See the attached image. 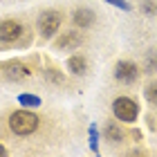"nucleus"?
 <instances>
[{
    "label": "nucleus",
    "instance_id": "2",
    "mask_svg": "<svg viewBox=\"0 0 157 157\" xmlns=\"http://www.w3.org/2000/svg\"><path fill=\"white\" fill-rule=\"evenodd\" d=\"M112 110H115V117L121 121H135L139 115V105L128 97H119L115 103H112Z\"/></svg>",
    "mask_w": 157,
    "mask_h": 157
},
{
    "label": "nucleus",
    "instance_id": "5",
    "mask_svg": "<svg viewBox=\"0 0 157 157\" xmlns=\"http://www.w3.org/2000/svg\"><path fill=\"white\" fill-rule=\"evenodd\" d=\"M2 72H5V76L9 78V81H23V78L29 74V70H27L20 61H7L2 65Z\"/></svg>",
    "mask_w": 157,
    "mask_h": 157
},
{
    "label": "nucleus",
    "instance_id": "7",
    "mask_svg": "<svg viewBox=\"0 0 157 157\" xmlns=\"http://www.w3.org/2000/svg\"><path fill=\"white\" fill-rule=\"evenodd\" d=\"M81 36H78L76 32H67L65 36H61L59 40H56V47L59 49H74V47H78L81 45Z\"/></svg>",
    "mask_w": 157,
    "mask_h": 157
},
{
    "label": "nucleus",
    "instance_id": "11",
    "mask_svg": "<svg viewBox=\"0 0 157 157\" xmlns=\"http://www.w3.org/2000/svg\"><path fill=\"white\" fill-rule=\"evenodd\" d=\"M18 101L23 103V105H29V108H36V105H40V99H38L36 94H20Z\"/></svg>",
    "mask_w": 157,
    "mask_h": 157
},
{
    "label": "nucleus",
    "instance_id": "6",
    "mask_svg": "<svg viewBox=\"0 0 157 157\" xmlns=\"http://www.w3.org/2000/svg\"><path fill=\"white\" fill-rule=\"evenodd\" d=\"M137 65H132V63H128V61H121L117 63V67H115V76L119 78V81H124V83H132L135 78H137Z\"/></svg>",
    "mask_w": 157,
    "mask_h": 157
},
{
    "label": "nucleus",
    "instance_id": "12",
    "mask_svg": "<svg viewBox=\"0 0 157 157\" xmlns=\"http://www.w3.org/2000/svg\"><path fill=\"white\" fill-rule=\"evenodd\" d=\"M144 97H146L151 103H157V83H151V85H146V90H144Z\"/></svg>",
    "mask_w": 157,
    "mask_h": 157
},
{
    "label": "nucleus",
    "instance_id": "10",
    "mask_svg": "<svg viewBox=\"0 0 157 157\" xmlns=\"http://www.w3.org/2000/svg\"><path fill=\"white\" fill-rule=\"evenodd\" d=\"M105 137H108L110 141H115V144H117V141L124 139V130H121V128H119L117 124H108V126H105Z\"/></svg>",
    "mask_w": 157,
    "mask_h": 157
},
{
    "label": "nucleus",
    "instance_id": "13",
    "mask_svg": "<svg viewBox=\"0 0 157 157\" xmlns=\"http://www.w3.org/2000/svg\"><path fill=\"white\" fill-rule=\"evenodd\" d=\"M90 148L94 153H99V135H97V126H90Z\"/></svg>",
    "mask_w": 157,
    "mask_h": 157
},
{
    "label": "nucleus",
    "instance_id": "17",
    "mask_svg": "<svg viewBox=\"0 0 157 157\" xmlns=\"http://www.w3.org/2000/svg\"><path fill=\"white\" fill-rule=\"evenodd\" d=\"M5 155H7V148H5V146H0V157H5Z\"/></svg>",
    "mask_w": 157,
    "mask_h": 157
},
{
    "label": "nucleus",
    "instance_id": "3",
    "mask_svg": "<svg viewBox=\"0 0 157 157\" xmlns=\"http://www.w3.org/2000/svg\"><path fill=\"white\" fill-rule=\"evenodd\" d=\"M59 27H61V13L59 11H45L38 18V29L45 38H52Z\"/></svg>",
    "mask_w": 157,
    "mask_h": 157
},
{
    "label": "nucleus",
    "instance_id": "14",
    "mask_svg": "<svg viewBox=\"0 0 157 157\" xmlns=\"http://www.w3.org/2000/svg\"><path fill=\"white\" fill-rule=\"evenodd\" d=\"M146 70H148V72H157V49L148 54V59H146Z\"/></svg>",
    "mask_w": 157,
    "mask_h": 157
},
{
    "label": "nucleus",
    "instance_id": "15",
    "mask_svg": "<svg viewBox=\"0 0 157 157\" xmlns=\"http://www.w3.org/2000/svg\"><path fill=\"white\" fill-rule=\"evenodd\" d=\"M157 11V0H144V13H155Z\"/></svg>",
    "mask_w": 157,
    "mask_h": 157
},
{
    "label": "nucleus",
    "instance_id": "4",
    "mask_svg": "<svg viewBox=\"0 0 157 157\" xmlns=\"http://www.w3.org/2000/svg\"><path fill=\"white\" fill-rule=\"evenodd\" d=\"M20 34H23V27H20V23H16V20H5V23H0V40L2 43L18 40Z\"/></svg>",
    "mask_w": 157,
    "mask_h": 157
},
{
    "label": "nucleus",
    "instance_id": "1",
    "mask_svg": "<svg viewBox=\"0 0 157 157\" xmlns=\"http://www.w3.org/2000/svg\"><path fill=\"white\" fill-rule=\"evenodd\" d=\"M9 128L16 135H20V137L32 135L38 128V117L34 115V112H29V110H16L9 117Z\"/></svg>",
    "mask_w": 157,
    "mask_h": 157
},
{
    "label": "nucleus",
    "instance_id": "9",
    "mask_svg": "<svg viewBox=\"0 0 157 157\" xmlns=\"http://www.w3.org/2000/svg\"><path fill=\"white\" fill-rule=\"evenodd\" d=\"M67 70L72 74H85V70H88V61H85L83 56H70V59H67Z\"/></svg>",
    "mask_w": 157,
    "mask_h": 157
},
{
    "label": "nucleus",
    "instance_id": "8",
    "mask_svg": "<svg viewBox=\"0 0 157 157\" xmlns=\"http://www.w3.org/2000/svg\"><path fill=\"white\" fill-rule=\"evenodd\" d=\"M94 23V11L88 9V7H81V9L74 11V25L78 27H90Z\"/></svg>",
    "mask_w": 157,
    "mask_h": 157
},
{
    "label": "nucleus",
    "instance_id": "16",
    "mask_svg": "<svg viewBox=\"0 0 157 157\" xmlns=\"http://www.w3.org/2000/svg\"><path fill=\"white\" fill-rule=\"evenodd\" d=\"M108 5H115V7H119V9H124V11H128L130 9V5L126 2V0H105Z\"/></svg>",
    "mask_w": 157,
    "mask_h": 157
}]
</instances>
